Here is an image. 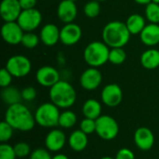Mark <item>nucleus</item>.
Wrapping results in <instances>:
<instances>
[{
  "mask_svg": "<svg viewBox=\"0 0 159 159\" xmlns=\"http://www.w3.org/2000/svg\"><path fill=\"white\" fill-rule=\"evenodd\" d=\"M4 120H6L15 130L23 132L31 131L36 124L34 115H33L30 109L21 102L8 106L6 110Z\"/></svg>",
  "mask_w": 159,
  "mask_h": 159,
  "instance_id": "obj_1",
  "label": "nucleus"
},
{
  "mask_svg": "<svg viewBox=\"0 0 159 159\" xmlns=\"http://www.w3.org/2000/svg\"><path fill=\"white\" fill-rule=\"evenodd\" d=\"M130 34L126 22L119 20L108 22L102 33L103 42L111 48L125 47L129 41Z\"/></svg>",
  "mask_w": 159,
  "mask_h": 159,
  "instance_id": "obj_2",
  "label": "nucleus"
},
{
  "mask_svg": "<svg viewBox=\"0 0 159 159\" xmlns=\"http://www.w3.org/2000/svg\"><path fill=\"white\" fill-rule=\"evenodd\" d=\"M48 95L50 102L61 109L72 107L76 101V91L75 88L65 80H60L49 88Z\"/></svg>",
  "mask_w": 159,
  "mask_h": 159,
  "instance_id": "obj_3",
  "label": "nucleus"
},
{
  "mask_svg": "<svg viewBox=\"0 0 159 159\" xmlns=\"http://www.w3.org/2000/svg\"><path fill=\"white\" fill-rule=\"evenodd\" d=\"M109 47L101 41H93L85 48L84 60L90 67H100L109 61Z\"/></svg>",
  "mask_w": 159,
  "mask_h": 159,
  "instance_id": "obj_4",
  "label": "nucleus"
},
{
  "mask_svg": "<svg viewBox=\"0 0 159 159\" xmlns=\"http://www.w3.org/2000/svg\"><path fill=\"white\" fill-rule=\"evenodd\" d=\"M60 108L54 103L45 102L39 105L34 113V119L37 125L43 128L51 129L59 126Z\"/></svg>",
  "mask_w": 159,
  "mask_h": 159,
  "instance_id": "obj_5",
  "label": "nucleus"
},
{
  "mask_svg": "<svg viewBox=\"0 0 159 159\" xmlns=\"http://www.w3.org/2000/svg\"><path fill=\"white\" fill-rule=\"evenodd\" d=\"M96 133L102 140L112 141L119 133V125L111 116L102 115L96 119Z\"/></svg>",
  "mask_w": 159,
  "mask_h": 159,
  "instance_id": "obj_6",
  "label": "nucleus"
},
{
  "mask_svg": "<svg viewBox=\"0 0 159 159\" xmlns=\"http://www.w3.org/2000/svg\"><path fill=\"white\" fill-rule=\"evenodd\" d=\"M5 68L13 77L20 78L29 75L32 70V63L31 61L23 55H14L7 60Z\"/></svg>",
  "mask_w": 159,
  "mask_h": 159,
  "instance_id": "obj_7",
  "label": "nucleus"
},
{
  "mask_svg": "<svg viewBox=\"0 0 159 159\" xmlns=\"http://www.w3.org/2000/svg\"><path fill=\"white\" fill-rule=\"evenodd\" d=\"M42 21V14L41 12L34 8L24 9L20 14L17 22L23 30V32H34L35 29L39 27Z\"/></svg>",
  "mask_w": 159,
  "mask_h": 159,
  "instance_id": "obj_8",
  "label": "nucleus"
},
{
  "mask_svg": "<svg viewBox=\"0 0 159 159\" xmlns=\"http://www.w3.org/2000/svg\"><path fill=\"white\" fill-rule=\"evenodd\" d=\"M23 34V30L17 21L5 22L1 28V35L3 40L9 45L20 44Z\"/></svg>",
  "mask_w": 159,
  "mask_h": 159,
  "instance_id": "obj_9",
  "label": "nucleus"
},
{
  "mask_svg": "<svg viewBox=\"0 0 159 159\" xmlns=\"http://www.w3.org/2000/svg\"><path fill=\"white\" fill-rule=\"evenodd\" d=\"M101 99L106 106L116 107L123 100V91L117 84H108L102 89Z\"/></svg>",
  "mask_w": 159,
  "mask_h": 159,
  "instance_id": "obj_10",
  "label": "nucleus"
},
{
  "mask_svg": "<svg viewBox=\"0 0 159 159\" xmlns=\"http://www.w3.org/2000/svg\"><path fill=\"white\" fill-rule=\"evenodd\" d=\"M80 86L86 90H94L100 87L102 82V73L95 67L86 69L80 75Z\"/></svg>",
  "mask_w": 159,
  "mask_h": 159,
  "instance_id": "obj_11",
  "label": "nucleus"
},
{
  "mask_svg": "<svg viewBox=\"0 0 159 159\" xmlns=\"http://www.w3.org/2000/svg\"><path fill=\"white\" fill-rule=\"evenodd\" d=\"M35 78L37 83L45 88H51L61 80L59 71L49 65L40 67L35 74Z\"/></svg>",
  "mask_w": 159,
  "mask_h": 159,
  "instance_id": "obj_12",
  "label": "nucleus"
},
{
  "mask_svg": "<svg viewBox=\"0 0 159 159\" xmlns=\"http://www.w3.org/2000/svg\"><path fill=\"white\" fill-rule=\"evenodd\" d=\"M82 37L81 27L74 22L66 23L61 29L60 34V41L65 46L75 45Z\"/></svg>",
  "mask_w": 159,
  "mask_h": 159,
  "instance_id": "obj_13",
  "label": "nucleus"
},
{
  "mask_svg": "<svg viewBox=\"0 0 159 159\" xmlns=\"http://www.w3.org/2000/svg\"><path fill=\"white\" fill-rule=\"evenodd\" d=\"M134 143L141 151H149L155 144V135L146 127H140L134 132Z\"/></svg>",
  "mask_w": 159,
  "mask_h": 159,
  "instance_id": "obj_14",
  "label": "nucleus"
},
{
  "mask_svg": "<svg viewBox=\"0 0 159 159\" xmlns=\"http://www.w3.org/2000/svg\"><path fill=\"white\" fill-rule=\"evenodd\" d=\"M67 138L65 133L59 129H51L45 138V146L49 152L57 153L60 152L66 144Z\"/></svg>",
  "mask_w": 159,
  "mask_h": 159,
  "instance_id": "obj_15",
  "label": "nucleus"
},
{
  "mask_svg": "<svg viewBox=\"0 0 159 159\" xmlns=\"http://www.w3.org/2000/svg\"><path fill=\"white\" fill-rule=\"evenodd\" d=\"M22 9L19 0H2L0 4V15L5 22L17 21Z\"/></svg>",
  "mask_w": 159,
  "mask_h": 159,
  "instance_id": "obj_16",
  "label": "nucleus"
},
{
  "mask_svg": "<svg viewBox=\"0 0 159 159\" xmlns=\"http://www.w3.org/2000/svg\"><path fill=\"white\" fill-rule=\"evenodd\" d=\"M57 16L63 23L73 22L77 16V7L75 2L71 0H62L57 7Z\"/></svg>",
  "mask_w": 159,
  "mask_h": 159,
  "instance_id": "obj_17",
  "label": "nucleus"
},
{
  "mask_svg": "<svg viewBox=\"0 0 159 159\" xmlns=\"http://www.w3.org/2000/svg\"><path fill=\"white\" fill-rule=\"evenodd\" d=\"M61 30L53 23L45 24L40 31V40L47 47H53L60 41Z\"/></svg>",
  "mask_w": 159,
  "mask_h": 159,
  "instance_id": "obj_18",
  "label": "nucleus"
},
{
  "mask_svg": "<svg viewBox=\"0 0 159 159\" xmlns=\"http://www.w3.org/2000/svg\"><path fill=\"white\" fill-rule=\"evenodd\" d=\"M142 42L147 47H155L159 43V25L149 23L140 34Z\"/></svg>",
  "mask_w": 159,
  "mask_h": 159,
  "instance_id": "obj_19",
  "label": "nucleus"
},
{
  "mask_svg": "<svg viewBox=\"0 0 159 159\" xmlns=\"http://www.w3.org/2000/svg\"><path fill=\"white\" fill-rule=\"evenodd\" d=\"M68 144L75 152L84 151L89 144L88 134L83 132L81 129L74 130L68 137Z\"/></svg>",
  "mask_w": 159,
  "mask_h": 159,
  "instance_id": "obj_20",
  "label": "nucleus"
},
{
  "mask_svg": "<svg viewBox=\"0 0 159 159\" xmlns=\"http://www.w3.org/2000/svg\"><path fill=\"white\" fill-rule=\"evenodd\" d=\"M82 113L85 117L96 120L102 116V104L95 99H89L82 106Z\"/></svg>",
  "mask_w": 159,
  "mask_h": 159,
  "instance_id": "obj_21",
  "label": "nucleus"
},
{
  "mask_svg": "<svg viewBox=\"0 0 159 159\" xmlns=\"http://www.w3.org/2000/svg\"><path fill=\"white\" fill-rule=\"evenodd\" d=\"M141 63L147 70H154L159 67V50L149 48L141 56Z\"/></svg>",
  "mask_w": 159,
  "mask_h": 159,
  "instance_id": "obj_22",
  "label": "nucleus"
},
{
  "mask_svg": "<svg viewBox=\"0 0 159 159\" xmlns=\"http://www.w3.org/2000/svg\"><path fill=\"white\" fill-rule=\"evenodd\" d=\"M1 99L4 103L7 104L8 106L19 103L22 100L21 91H20L17 88L11 86L4 88L1 90Z\"/></svg>",
  "mask_w": 159,
  "mask_h": 159,
  "instance_id": "obj_23",
  "label": "nucleus"
},
{
  "mask_svg": "<svg viewBox=\"0 0 159 159\" xmlns=\"http://www.w3.org/2000/svg\"><path fill=\"white\" fill-rule=\"evenodd\" d=\"M126 25L131 34H139L146 26L145 19L140 14H131L127 19Z\"/></svg>",
  "mask_w": 159,
  "mask_h": 159,
  "instance_id": "obj_24",
  "label": "nucleus"
},
{
  "mask_svg": "<svg viewBox=\"0 0 159 159\" xmlns=\"http://www.w3.org/2000/svg\"><path fill=\"white\" fill-rule=\"evenodd\" d=\"M77 121V116L75 112L71 110H64L61 113L60 118H59V126L61 129H72Z\"/></svg>",
  "mask_w": 159,
  "mask_h": 159,
  "instance_id": "obj_25",
  "label": "nucleus"
},
{
  "mask_svg": "<svg viewBox=\"0 0 159 159\" xmlns=\"http://www.w3.org/2000/svg\"><path fill=\"white\" fill-rule=\"evenodd\" d=\"M127 59V53L123 48H113L110 49L109 61L115 65L122 64Z\"/></svg>",
  "mask_w": 159,
  "mask_h": 159,
  "instance_id": "obj_26",
  "label": "nucleus"
},
{
  "mask_svg": "<svg viewBox=\"0 0 159 159\" xmlns=\"http://www.w3.org/2000/svg\"><path fill=\"white\" fill-rule=\"evenodd\" d=\"M145 17L150 23H159V4L149 3L145 7Z\"/></svg>",
  "mask_w": 159,
  "mask_h": 159,
  "instance_id": "obj_27",
  "label": "nucleus"
},
{
  "mask_svg": "<svg viewBox=\"0 0 159 159\" xmlns=\"http://www.w3.org/2000/svg\"><path fill=\"white\" fill-rule=\"evenodd\" d=\"M40 36L33 32H25L21 39V45L26 48H34L39 44Z\"/></svg>",
  "mask_w": 159,
  "mask_h": 159,
  "instance_id": "obj_28",
  "label": "nucleus"
},
{
  "mask_svg": "<svg viewBox=\"0 0 159 159\" xmlns=\"http://www.w3.org/2000/svg\"><path fill=\"white\" fill-rule=\"evenodd\" d=\"M100 11H101V6H100V2L97 0L89 1L84 6V13L88 18L93 19L98 17Z\"/></svg>",
  "mask_w": 159,
  "mask_h": 159,
  "instance_id": "obj_29",
  "label": "nucleus"
},
{
  "mask_svg": "<svg viewBox=\"0 0 159 159\" xmlns=\"http://www.w3.org/2000/svg\"><path fill=\"white\" fill-rule=\"evenodd\" d=\"M13 131H14V129L6 120H3L0 123V142H1V143H7L12 138Z\"/></svg>",
  "mask_w": 159,
  "mask_h": 159,
  "instance_id": "obj_30",
  "label": "nucleus"
},
{
  "mask_svg": "<svg viewBox=\"0 0 159 159\" xmlns=\"http://www.w3.org/2000/svg\"><path fill=\"white\" fill-rule=\"evenodd\" d=\"M17 156L14 150V146L3 143L0 145V159H16Z\"/></svg>",
  "mask_w": 159,
  "mask_h": 159,
  "instance_id": "obj_31",
  "label": "nucleus"
},
{
  "mask_svg": "<svg viewBox=\"0 0 159 159\" xmlns=\"http://www.w3.org/2000/svg\"><path fill=\"white\" fill-rule=\"evenodd\" d=\"M14 150H15L17 157H20V158L26 157L30 156L31 153H32L30 145L27 143H24V142L17 143L14 145Z\"/></svg>",
  "mask_w": 159,
  "mask_h": 159,
  "instance_id": "obj_32",
  "label": "nucleus"
},
{
  "mask_svg": "<svg viewBox=\"0 0 159 159\" xmlns=\"http://www.w3.org/2000/svg\"><path fill=\"white\" fill-rule=\"evenodd\" d=\"M80 129L88 135L96 132V120L85 117L80 122Z\"/></svg>",
  "mask_w": 159,
  "mask_h": 159,
  "instance_id": "obj_33",
  "label": "nucleus"
},
{
  "mask_svg": "<svg viewBox=\"0 0 159 159\" xmlns=\"http://www.w3.org/2000/svg\"><path fill=\"white\" fill-rule=\"evenodd\" d=\"M30 159H52V157L47 148H37L31 153Z\"/></svg>",
  "mask_w": 159,
  "mask_h": 159,
  "instance_id": "obj_34",
  "label": "nucleus"
},
{
  "mask_svg": "<svg viewBox=\"0 0 159 159\" xmlns=\"http://www.w3.org/2000/svg\"><path fill=\"white\" fill-rule=\"evenodd\" d=\"M12 75L6 68H3L0 71V87L2 89L9 87L12 81Z\"/></svg>",
  "mask_w": 159,
  "mask_h": 159,
  "instance_id": "obj_35",
  "label": "nucleus"
},
{
  "mask_svg": "<svg viewBox=\"0 0 159 159\" xmlns=\"http://www.w3.org/2000/svg\"><path fill=\"white\" fill-rule=\"evenodd\" d=\"M37 92L36 89L34 87H26L21 90V98L23 101L26 102H32L36 98Z\"/></svg>",
  "mask_w": 159,
  "mask_h": 159,
  "instance_id": "obj_36",
  "label": "nucleus"
},
{
  "mask_svg": "<svg viewBox=\"0 0 159 159\" xmlns=\"http://www.w3.org/2000/svg\"><path fill=\"white\" fill-rule=\"evenodd\" d=\"M116 159H135L134 153L129 148H121L117 151Z\"/></svg>",
  "mask_w": 159,
  "mask_h": 159,
  "instance_id": "obj_37",
  "label": "nucleus"
},
{
  "mask_svg": "<svg viewBox=\"0 0 159 159\" xmlns=\"http://www.w3.org/2000/svg\"><path fill=\"white\" fill-rule=\"evenodd\" d=\"M20 5L21 7V9H30L34 8L37 3V0H19Z\"/></svg>",
  "mask_w": 159,
  "mask_h": 159,
  "instance_id": "obj_38",
  "label": "nucleus"
},
{
  "mask_svg": "<svg viewBox=\"0 0 159 159\" xmlns=\"http://www.w3.org/2000/svg\"><path fill=\"white\" fill-rule=\"evenodd\" d=\"M52 159H69V157L64 154H56L52 157Z\"/></svg>",
  "mask_w": 159,
  "mask_h": 159,
  "instance_id": "obj_39",
  "label": "nucleus"
},
{
  "mask_svg": "<svg viewBox=\"0 0 159 159\" xmlns=\"http://www.w3.org/2000/svg\"><path fill=\"white\" fill-rule=\"evenodd\" d=\"M134 2H136V3H138V4H140V5H148L149 3H151L152 2V0H134Z\"/></svg>",
  "mask_w": 159,
  "mask_h": 159,
  "instance_id": "obj_40",
  "label": "nucleus"
},
{
  "mask_svg": "<svg viewBox=\"0 0 159 159\" xmlns=\"http://www.w3.org/2000/svg\"><path fill=\"white\" fill-rule=\"evenodd\" d=\"M100 159H116L114 158V157H108V156H106V157H102V158Z\"/></svg>",
  "mask_w": 159,
  "mask_h": 159,
  "instance_id": "obj_41",
  "label": "nucleus"
},
{
  "mask_svg": "<svg viewBox=\"0 0 159 159\" xmlns=\"http://www.w3.org/2000/svg\"><path fill=\"white\" fill-rule=\"evenodd\" d=\"M153 3H156V4H159V0H152Z\"/></svg>",
  "mask_w": 159,
  "mask_h": 159,
  "instance_id": "obj_42",
  "label": "nucleus"
},
{
  "mask_svg": "<svg viewBox=\"0 0 159 159\" xmlns=\"http://www.w3.org/2000/svg\"><path fill=\"white\" fill-rule=\"evenodd\" d=\"M97 1H99V2H103V1H106V0H97Z\"/></svg>",
  "mask_w": 159,
  "mask_h": 159,
  "instance_id": "obj_43",
  "label": "nucleus"
},
{
  "mask_svg": "<svg viewBox=\"0 0 159 159\" xmlns=\"http://www.w3.org/2000/svg\"><path fill=\"white\" fill-rule=\"evenodd\" d=\"M71 1H73V2H76V1H78V0H71Z\"/></svg>",
  "mask_w": 159,
  "mask_h": 159,
  "instance_id": "obj_44",
  "label": "nucleus"
},
{
  "mask_svg": "<svg viewBox=\"0 0 159 159\" xmlns=\"http://www.w3.org/2000/svg\"><path fill=\"white\" fill-rule=\"evenodd\" d=\"M39 1H45V0H39Z\"/></svg>",
  "mask_w": 159,
  "mask_h": 159,
  "instance_id": "obj_45",
  "label": "nucleus"
}]
</instances>
